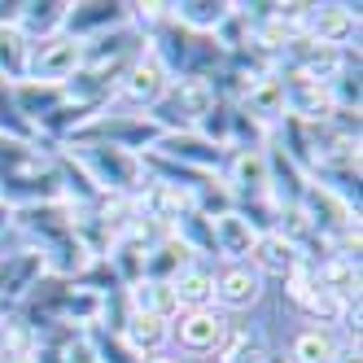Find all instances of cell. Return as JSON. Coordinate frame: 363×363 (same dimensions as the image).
<instances>
[{
  "mask_svg": "<svg viewBox=\"0 0 363 363\" xmlns=\"http://www.w3.org/2000/svg\"><path fill=\"white\" fill-rule=\"evenodd\" d=\"M0 342H5V324H0Z\"/></svg>",
  "mask_w": 363,
  "mask_h": 363,
  "instance_id": "d4e9b609",
  "label": "cell"
},
{
  "mask_svg": "<svg viewBox=\"0 0 363 363\" xmlns=\"http://www.w3.org/2000/svg\"><path fill=\"white\" fill-rule=\"evenodd\" d=\"M167 92V62L153 53H140L132 66L123 74V96L132 101V106H158V96Z\"/></svg>",
  "mask_w": 363,
  "mask_h": 363,
  "instance_id": "277c9868",
  "label": "cell"
},
{
  "mask_svg": "<svg viewBox=\"0 0 363 363\" xmlns=\"http://www.w3.org/2000/svg\"><path fill=\"white\" fill-rule=\"evenodd\" d=\"M84 62H88L84 40H74V35H48V40L31 44L27 70H31L35 84H57L62 88L66 79H74V70H79Z\"/></svg>",
  "mask_w": 363,
  "mask_h": 363,
  "instance_id": "7a4b0ae2",
  "label": "cell"
},
{
  "mask_svg": "<svg viewBox=\"0 0 363 363\" xmlns=\"http://www.w3.org/2000/svg\"><path fill=\"white\" fill-rule=\"evenodd\" d=\"M232 184L237 189H267L272 184V171H267V158L263 153H254V149H241L237 158H232Z\"/></svg>",
  "mask_w": 363,
  "mask_h": 363,
  "instance_id": "2e32d148",
  "label": "cell"
},
{
  "mask_svg": "<svg viewBox=\"0 0 363 363\" xmlns=\"http://www.w3.org/2000/svg\"><path fill=\"white\" fill-rule=\"evenodd\" d=\"M245 106L258 118H276V114H284V106H289V92H284L280 79H254L250 92H245Z\"/></svg>",
  "mask_w": 363,
  "mask_h": 363,
  "instance_id": "9a60e30c",
  "label": "cell"
},
{
  "mask_svg": "<svg viewBox=\"0 0 363 363\" xmlns=\"http://www.w3.org/2000/svg\"><path fill=\"white\" fill-rule=\"evenodd\" d=\"M145 206H149V219H179V211H189L193 197L179 193L175 184H149Z\"/></svg>",
  "mask_w": 363,
  "mask_h": 363,
  "instance_id": "e0dca14e",
  "label": "cell"
},
{
  "mask_svg": "<svg viewBox=\"0 0 363 363\" xmlns=\"http://www.w3.org/2000/svg\"><path fill=\"white\" fill-rule=\"evenodd\" d=\"M171 289H175L179 311H211V302H215V276H206L201 267H184L171 280Z\"/></svg>",
  "mask_w": 363,
  "mask_h": 363,
  "instance_id": "9c48e42d",
  "label": "cell"
},
{
  "mask_svg": "<svg viewBox=\"0 0 363 363\" xmlns=\"http://www.w3.org/2000/svg\"><path fill=\"white\" fill-rule=\"evenodd\" d=\"M254 241H258V228H254L245 215L223 211V215L211 219V245H215L219 254H228V258H245V254H254Z\"/></svg>",
  "mask_w": 363,
  "mask_h": 363,
  "instance_id": "8992f818",
  "label": "cell"
},
{
  "mask_svg": "<svg viewBox=\"0 0 363 363\" xmlns=\"http://www.w3.org/2000/svg\"><path fill=\"white\" fill-rule=\"evenodd\" d=\"M228 13V5H175V22H184V27H219Z\"/></svg>",
  "mask_w": 363,
  "mask_h": 363,
  "instance_id": "ffe728a7",
  "label": "cell"
},
{
  "mask_svg": "<svg viewBox=\"0 0 363 363\" xmlns=\"http://www.w3.org/2000/svg\"><path fill=\"white\" fill-rule=\"evenodd\" d=\"M254 258H258V267L272 272V276H294L298 272V245L284 237V232H267V237H258L254 241Z\"/></svg>",
  "mask_w": 363,
  "mask_h": 363,
  "instance_id": "ba28073f",
  "label": "cell"
},
{
  "mask_svg": "<svg viewBox=\"0 0 363 363\" xmlns=\"http://www.w3.org/2000/svg\"><path fill=\"white\" fill-rule=\"evenodd\" d=\"M311 27H315L320 44L337 48L342 40H350V35H354V27H359V13H354L350 5H324L320 13H311Z\"/></svg>",
  "mask_w": 363,
  "mask_h": 363,
  "instance_id": "30bf717a",
  "label": "cell"
},
{
  "mask_svg": "<svg viewBox=\"0 0 363 363\" xmlns=\"http://www.w3.org/2000/svg\"><path fill=\"white\" fill-rule=\"evenodd\" d=\"M272 363H280V359H272Z\"/></svg>",
  "mask_w": 363,
  "mask_h": 363,
  "instance_id": "484cf974",
  "label": "cell"
},
{
  "mask_svg": "<svg viewBox=\"0 0 363 363\" xmlns=\"http://www.w3.org/2000/svg\"><path fill=\"white\" fill-rule=\"evenodd\" d=\"M132 311H149V315L158 320H171L179 315V302H175V289L171 280H136V294H132Z\"/></svg>",
  "mask_w": 363,
  "mask_h": 363,
  "instance_id": "7c38bea8",
  "label": "cell"
},
{
  "mask_svg": "<svg viewBox=\"0 0 363 363\" xmlns=\"http://www.w3.org/2000/svg\"><path fill=\"white\" fill-rule=\"evenodd\" d=\"M13 101H18V110L22 114H31V118H48V114H57V106L66 101V88L57 84H18L13 88Z\"/></svg>",
  "mask_w": 363,
  "mask_h": 363,
  "instance_id": "5bb4252c",
  "label": "cell"
},
{
  "mask_svg": "<svg viewBox=\"0 0 363 363\" xmlns=\"http://www.w3.org/2000/svg\"><path fill=\"white\" fill-rule=\"evenodd\" d=\"M84 162L92 167V175L106 189H136V179H140V162L132 158V149H123V145H88Z\"/></svg>",
  "mask_w": 363,
  "mask_h": 363,
  "instance_id": "3957f363",
  "label": "cell"
},
{
  "mask_svg": "<svg viewBox=\"0 0 363 363\" xmlns=\"http://www.w3.org/2000/svg\"><path fill=\"white\" fill-rule=\"evenodd\" d=\"M333 354H337V342H333L324 328L298 333V342H294V363H333Z\"/></svg>",
  "mask_w": 363,
  "mask_h": 363,
  "instance_id": "ac0fdd59",
  "label": "cell"
},
{
  "mask_svg": "<svg viewBox=\"0 0 363 363\" xmlns=\"http://www.w3.org/2000/svg\"><path fill=\"white\" fill-rule=\"evenodd\" d=\"M219 106L215 101V84L206 79V74H184L179 84H167V92L158 96V114L153 123L162 127H197L206 114Z\"/></svg>",
  "mask_w": 363,
  "mask_h": 363,
  "instance_id": "6da1fadb",
  "label": "cell"
},
{
  "mask_svg": "<svg viewBox=\"0 0 363 363\" xmlns=\"http://www.w3.org/2000/svg\"><path fill=\"white\" fill-rule=\"evenodd\" d=\"M258 294H263V276L254 267H245V263H232L215 280V298L223 306H250V302H258Z\"/></svg>",
  "mask_w": 363,
  "mask_h": 363,
  "instance_id": "52a82bcc",
  "label": "cell"
},
{
  "mask_svg": "<svg viewBox=\"0 0 363 363\" xmlns=\"http://www.w3.org/2000/svg\"><path fill=\"white\" fill-rule=\"evenodd\" d=\"M171 337V328H167V320H158V315H149V311H132L127 315V342H132V350L136 354H158V346Z\"/></svg>",
  "mask_w": 363,
  "mask_h": 363,
  "instance_id": "4fadbf2b",
  "label": "cell"
},
{
  "mask_svg": "<svg viewBox=\"0 0 363 363\" xmlns=\"http://www.w3.org/2000/svg\"><path fill=\"white\" fill-rule=\"evenodd\" d=\"M5 363H31V354H5Z\"/></svg>",
  "mask_w": 363,
  "mask_h": 363,
  "instance_id": "603a6c76",
  "label": "cell"
},
{
  "mask_svg": "<svg viewBox=\"0 0 363 363\" xmlns=\"http://www.w3.org/2000/svg\"><path fill=\"white\" fill-rule=\"evenodd\" d=\"M66 363H96L92 342H84V337H79V342H70V346H66Z\"/></svg>",
  "mask_w": 363,
  "mask_h": 363,
  "instance_id": "44dd1931",
  "label": "cell"
},
{
  "mask_svg": "<svg viewBox=\"0 0 363 363\" xmlns=\"http://www.w3.org/2000/svg\"><path fill=\"white\" fill-rule=\"evenodd\" d=\"M145 363H179V359H167V354H149Z\"/></svg>",
  "mask_w": 363,
  "mask_h": 363,
  "instance_id": "cb8c5ba5",
  "label": "cell"
},
{
  "mask_svg": "<svg viewBox=\"0 0 363 363\" xmlns=\"http://www.w3.org/2000/svg\"><path fill=\"white\" fill-rule=\"evenodd\" d=\"M228 337V320L215 315V311H184L175 324V342L184 346L189 354H206V350H219Z\"/></svg>",
  "mask_w": 363,
  "mask_h": 363,
  "instance_id": "5b68a950",
  "label": "cell"
},
{
  "mask_svg": "<svg viewBox=\"0 0 363 363\" xmlns=\"http://www.w3.org/2000/svg\"><path fill=\"white\" fill-rule=\"evenodd\" d=\"M162 145H167V153H175V158H189V162H201V167L219 162V149H215V145H201V140H189V136L162 132Z\"/></svg>",
  "mask_w": 363,
  "mask_h": 363,
  "instance_id": "d6986e66",
  "label": "cell"
},
{
  "mask_svg": "<svg viewBox=\"0 0 363 363\" xmlns=\"http://www.w3.org/2000/svg\"><path fill=\"white\" fill-rule=\"evenodd\" d=\"M333 363H359V346H346V350H337Z\"/></svg>",
  "mask_w": 363,
  "mask_h": 363,
  "instance_id": "7402d4cb",
  "label": "cell"
},
{
  "mask_svg": "<svg viewBox=\"0 0 363 363\" xmlns=\"http://www.w3.org/2000/svg\"><path fill=\"white\" fill-rule=\"evenodd\" d=\"M31 62V35H22L18 22H0V70L9 79H22Z\"/></svg>",
  "mask_w": 363,
  "mask_h": 363,
  "instance_id": "8fae6325",
  "label": "cell"
}]
</instances>
